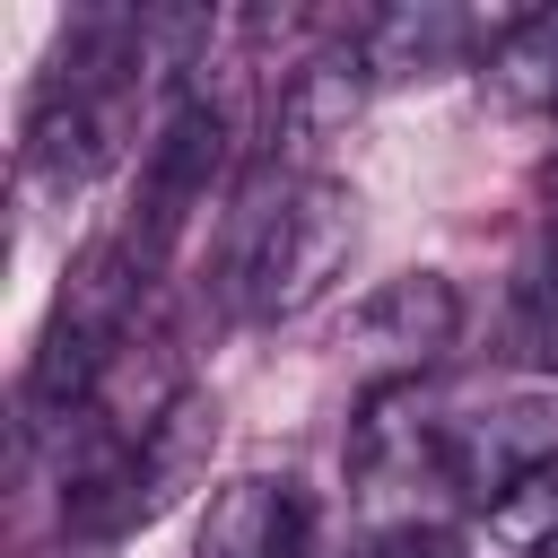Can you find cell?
Masks as SVG:
<instances>
[{"label": "cell", "instance_id": "11", "mask_svg": "<svg viewBox=\"0 0 558 558\" xmlns=\"http://www.w3.org/2000/svg\"><path fill=\"white\" fill-rule=\"evenodd\" d=\"M549 558H558V541H549Z\"/></svg>", "mask_w": 558, "mask_h": 558}, {"label": "cell", "instance_id": "7", "mask_svg": "<svg viewBox=\"0 0 558 558\" xmlns=\"http://www.w3.org/2000/svg\"><path fill=\"white\" fill-rule=\"evenodd\" d=\"M209 445H218V401H209V392H183V401L166 410V427L140 445V462H131L122 532H131V523H148V514H166V506L209 471Z\"/></svg>", "mask_w": 558, "mask_h": 558}, {"label": "cell", "instance_id": "2", "mask_svg": "<svg viewBox=\"0 0 558 558\" xmlns=\"http://www.w3.org/2000/svg\"><path fill=\"white\" fill-rule=\"evenodd\" d=\"M218 166H227V105L209 96V78H192V87L166 105L157 140H148L140 209L122 218V244H131L148 270H166V253L183 244L192 209H209V183H218Z\"/></svg>", "mask_w": 558, "mask_h": 558}, {"label": "cell", "instance_id": "4", "mask_svg": "<svg viewBox=\"0 0 558 558\" xmlns=\"http://www.w3.org/2000/svg\"><path fill=\"white\" fill-rule=\"evenodd\" d=\"M541 471H558V410L541 392H497V401H471V410H436V480L462 506L488 514L497 497H514Z\"/></svg>", "mask_w": 558, "mask_h": 558}, {"label": "cell", "instance_id": "1", "mask_svg": "<svg viewBox=\"0 0 558 558\" xmlns=\"http://www.w3.org/2000/svg\"><path fill=\"white\" fill-rule=\"evenodd\" d=\"M357 244V201L331 183V174H305V166H262L227 218V305L244 323H288L305 314L340 262Z\"/></svg>", "mask_w": 558, "mask_h": 558}, {"label": "cell", "instance_id": "10", "mask_svg": "<svg viewBox=\"0 0 558 558\" xmlns=\"http://www.w3.org/2000/svg\"><path fill=\"white\" fill-rule=\"evenodd\" d=\"M384 558H462V541H453V532H401Z\"/></svg>", "mask_w": 558, "mask_h": 558}, {"label": "cell", "instance_id": "5", "mask_svg": "<svg viewBox=\"0 0 558 558\" xmlns=\"http://www.w3.org/2000/svg\"><path fill=\"white\" fill-rule=\"evenodd\" d=\"M314 532V497L288 471H235L192 532V558H305Z\"/></svg>", "mask_w": 558, "mask_h": 558}, {"label": "cell", "instance_id": "8", "mask_svg": "<svg viewBox=\"0 0 558 558\" xmlns=\"http://www.w3.org/2000/svg\"><path fill=\"white\" fill-rule=\"evenodd\" d=\"M488 78H497L514 105H549V113H558V9H523V17L497 35Z\"/></svg>", "mask_w": 558, "mask_h": 558}, {"label": "cell", "instance_id": "3", "mask_svg": "<svg viewBox=\"0 0 558 558\" xmlns=\"http://www.w3.org/2000/svg\"><path fill=\"white\" fill-rule=\"evenodd\" d=\"M462 340V288L445 270H392L357 314H349V384L357 401H384V392H410L445 349Z\"/></svg>", "mask_w": 558, "mask_h": 558}, {"label": "cell", "instance_id": "6", "mask_svg": "<svg viewBox=\"0 0 558 558\" xmlns=\"http://www.w3.org/2000/svg\"><path fill=\"white\" fill-rule=\"evenodd\" d=\"M514 17H471V9H384V17H357V52L375 78H410V70H445L462 52H497Z\"/></svg>", "mask_w": 558, "mask_h": 558}, {"label": "cell", "instance_id": "9", "mask_svg": "<svg viewBox=\"0 0 558 558\" xmlns=\"http://www.w3.org/2000/svg\"><path fill=\"white\" fill-rule=\"evenodd\" d=\"M532 323H541V349L558 357V218H549L541 262H532Z\"/></svg>", "mask_w": 558, "mask_h": 558}]
</instances>
